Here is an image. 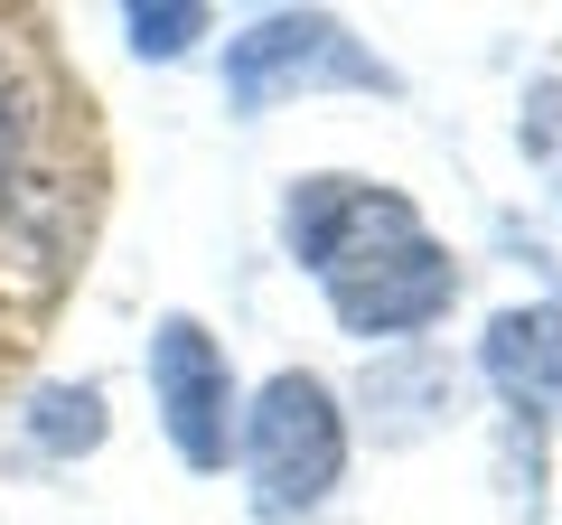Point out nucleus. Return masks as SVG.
I'll return each mask as SVG.
<instances>
[{
    "instance_id": "obj_5",
    "label": "nucleus",
    "mask_w": 562,
    "mask_h": 525,
    "mask_svg": "<svg viewBox=\"0 0 562 525\" xmlns=\"http://www.w3.org/2000/svg\"><path fill=\"white\" fill-rule=\"evenodd\" d=\"M479 376L516 413L562 423V328H553V310H497L487 338H479Z\"/></svg>"
},
{
    "instance_id": "obj_2",
    "label": "nucleus",
    "mask_w": 562,
    "mask_h": 525,
    "mask_svg": "<svg viewBox=\"0 0 562 525\" xmlns=\"http://www.w3.org/2000/svg\"><path fill=\"white\" fill-rule=\"evenodd\" d=\"M235 450H244V479H254V506L262 525H301L338 498L347 479V413L310 366H281L235 423Z\"/></svg>"
},
{
    "instance_id": "obj_8",
    "label": "nucleus",
    "mask_w": 562,
    "mask_h": 525,
    "mask_svg": "<svg viewBox=\"0 0 562 525\" xmlns=\"http://www.w3.org/2000/svg\"><path fill=\"white\" fill-rule=\"evenodd\" d=\"M20 150H29V122H20V103L0 94V188L20 179Z\"/></svg>"
},
{
    "instance_id": "obj_3",
    "label": "nucleus",
    "mask_w": 562,
    "mask_h": 525,
    "mask_svg": "<svg viewBox=\"0 0 562 525\" xmlns=\"http://www.w3.org/2000/svg\"><path fill=\"white\" fill-rule=\"evenodd\" d=\"M319 85L394 94V66L366 57L347 38V20H328V10H262L254 29L225 38V94H235V113H272V103L319 94Z\"/></svg>"
},
{
    "instance_id": "obj_9",
    "label": "nucleus",
    "mask_w": 562,
    "mask_h": 525,
    "mask_svg": "<svg viewBox=\"0 0 562 525\" xmlns=\"http://www.w3.org/2000/svg\"><path fill=\"white\" fill-rule=\"evenodd\" d=\"M553 198H562V179H553Z\"/></svg>"
},
{
    "instance_id": "obj_1",
    "label": "nucleus",
    "mask_w": 562,
    "mask_h": 525,
    "mask_svg": "<svg viewBox=\"0 0 562 525\" xmlns=\"http://www.w3.org/2000/svg\"><path fill=\"white\" fill-rule=\"evenodd\" d=\"M281 244L328 291V320L366 347L375 338H422L460 301V262L431 244L422 206L394 198V188L338 179V169H319V179H301L281 198Z\"/></svg>"
},
{
    "instance_id": "obj_4",
    "label": "nucleus",
    "mask_w": 562,
    "mask_h": 525,
    "mask_svg": "<svg viewBox=\"0 0 562 525\" xmlns=\"http://www.w3.org/2000/svg\"><path fill=\"white\" fill-rule=\"evenodd\" d=\"M150 404H160V432L169 450H179L188 469H225V450H235V423H244V394H235V366H225L216 328L188 320V310H169L160 328H150Z\"/></svg>"
},
{
    "instance_id": "obj_7",
    "label": "nucleus",
    "mask_w": 562,
    "mask_h": 525,
    "mask_svg": "<svg viewBox=\"0 0 562 525\" xmlns=\"http://www.w3.org/2000/svg\"><path fill=\"white\" fill-rule=\"evenodd\" d=\"M206 29H216V10H198V0H160V10L132 0V10H122V47H132V57H160V66L188 57Z\"/></svg>"
},
{
    "instance_id": "obj_6",
    "label": "nucleus",
    "mask_w": 562,
    "mask_h": 525,
    "mask_svg": "<svg viewBox=\"0 0 562 525\" xmlns=\"http://www.w3.org/2000/svg\"><path fill=\"white\" fill-rule=\"evenodd\" d=\"M103 432H113V413H103V394H94V384H47L38 404H29V442H38L47 460L103 450Z\"/></svg>"
}]
</instances>
